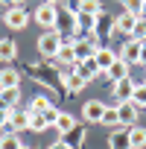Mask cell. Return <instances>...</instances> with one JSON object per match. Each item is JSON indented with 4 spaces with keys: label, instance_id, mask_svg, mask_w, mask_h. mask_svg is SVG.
Listing matches in <instances>:
<instances>
[{
    "label": "cell",
    "instance_id": "cell-28",
    "mask_svg": "<svg viewBox=\"0 0 146 149\" xmlns=\"http://www.w3.org/2000/svg\"><path fill=\"white\" fill-rule=\"evenodd\" d=\"M131 102H134L137 108H146V88H143V85H137V88H134V97H131Z\"/></svg>",
    "mask_w": 146,
    "mask_h": 149
},
{
    "label": "cell",
    "instance_id": "cell-12",
    "mask_svg": "<svg viewBox=\"0 0 146 149\" xmlns=\"http://www.w3.org/2000/svg\"><path fill=\"white\" fill-rule=\"evenodd\" d=\"M73 70H76V73H79V76L85 79V82H91V79H97V76H99V73H102V70L97 67V58H85V61H79L76 67H73Z\"/></svg>",
    "mask_w": 146,
    "mask_h": 149
},
{
    "label": "cell",
    "instance_id": "cell-16",
    "mask_svg": "<svg viewBox=\"0 0 146 149\" xmlns=\"http://www.w3.org/2000/svg\"><path fill=\"white\" fill-rule=\"evenodd\" d=\"M53 126H56V132H58V134H70L73 129H76V117H73V114H67V111H58Z\"/></svg>",
    "mask_w": 146,
    "mask_h": 149
},
{
    "label": "cell",
    "instance_id": "cell-33",
    "mask_svg": "<svg viewBox=\"0 0 146 149\" xmlns=\"http://www.w3.org/2000/svg\"><path fill=\"white\" fill-rule=\"evenodd\" d=\"M6 123H9V111H0V129H3Z\"/></svg>",
    "mask_w": 146,
    "mask_h": 149
},
{
    "label": "cell",
    "instance_id": "cell-18",
    "mask_svg": "<svg viewBox=\"0 0 146 149\" xmlns=\"http://www.w3.org/2000/svg\"><path fill=\"white\" fill-rule=\"evenodd\" d=\"M129 146L131 149H146V129L143 126H129Z\"/></svg>",
    "mask_w": 146,
    "mask_h": 149
},
{
    "label": "cell",
    "instance_id": "cell-6",
    "mask_svg": "<svg viewBox=\"0 0 146 149\" xmlns=\"http://www.w3.org/2000/svg\"><path fill=\"white\" fill-rule=\"evenodd\" d=\"M134 26H137V18H131V15L123 12V15L114 18V35H111V38H120V35H129V38H131V35H134Z\"/></svg>",
    "mask_w": 146,
    "mask_h": 149
},
{
    "label": "cell",
    "instance_id": "cell-11",
    "mask_svg": "<svg viewBox=\"0 0 146 149\" xmlns=\"http://www.w3.org/2000/svg\"><path fill=\"white\" fill-rule=\"evenodd\" d=\"M12 88H21V73L15 67H3L0 70V91H12Z\"/></svg>",
    "mask_w": 146,
    "mask_h": 149
},
{
    "label": "cell",
    "instance_id": "cell-9",
    "mask_svg": "<svg viewBox=\"0 0 146 149\" xmlns=\"http://www.w3.org/2000/svg\"><path fill=\"white\" fill-rule=\"evenodd\" d=\"M9 126H12L15 134L26 132V129H29V111H26V108H24V111H21V108H12V111H9Z\"/></svg>",
    "mask_w": 146,
    "mask_h": 149
},
{
    "label": "cell",
    "instance_id": "cell-26",
    "mask_svg": "<svg viewBox=\"0 0 146 149\" xmlns=\"http://www.w3.org/2000/svg\"><path fill=\"white\" fill-rule=\"evenodd\" d=\"M29 129L32 132H44V129H50V123H47L44 114H29Z\"/></svg>",
    "mask_w": 146,
    "mask_h": 149
},
{
    "label": "cell",
    "instance_id": "cell-13",
    "mask_svg": "<svg viewBox=\"0 0 146 149\" xmlns=\"http://www.w3.org/2000/svg\"><path fill=\"white\" fill-rule=\"evenodd\" d=\"M94 35H97L99 41H102V38H111V35H114V18H108V15L102 12V15L97 18V26H94Z\"/></svg>",
    "mask_w": 146,
    "mask_h": 149
},
{
    "label": "cell",
    "instance_id": "cell-29",
    "mask_svg": "<svg viewBox=\"0 0 146 149\" xmlns=\"http://www.w3.org/2000/svg\"><path fill=\"white\" fill-rule=\"evenodd\" d=\"M131 38L146 41V18H137V26H134V35H131Z\"/></svg>",
    "mask_w": 146,
    "mask_h": 149
},
{
    "label": "cell",
    "instance_id": "cell-20",
    "mask_svg": "<svg viewBox=\"0 0 146 149\" xmlns=\"http://www.w3.org/2000/svg\"><path fill=\"white\" fill-rule=\"evenodd\" d=\"M50 108H53V102H50L44 94L32 97V100H29V105H26V111H29V114H44V111H50Z\"/></svg>",
    "mask_w": 146,
    "mask_h": 149
},
{
    "label": "cell",
    "instance_id": "cell-7",
    "mask_svg": "<svg viewBox=\"0 0 146 149\" xmlns=\"http://www.w3.org/2000/svg\"><path fill=\"white\" fill-rule=\"evenodd\" d=\"M58 79H61V85H64V88H67L70 94H79V91H82V88L88 85V82H85V79L79 76L76 70H58Z\"/></svg>",
    "mask_w": 146,
    "mask_h": 149
},
{
    "label": "cell",
    "instance_id": "cell-25",
    "mask_svg": "<svg viewBox=\"0 0 146 149\" xmlns=\"http://www.w3.org/2000/svg\"><path fill=\"white\" fill-rule=\"evenodd\" d=\"M0 100H3L9 108H18V102H21V88H12V91H0Z\"/></svg>",
    "mask_w": 146,
    "mask_h": 149
},
{
    "label": "cell",
    "instance_id": "cell-27",
    "mask_svg": "<svg viewBox=\"0 0 146 149\" xmlns=\"http://www.w3.org/2000/svg\"><path fill=\"white\" fill-rule=\"evenodd\" d=\"M21 137L18 134H6V137H0V149H21Z\"/></svg>",
    "mask_w": 146,
    "mask_h": 149
},
{
    "label": "cell",
    "instance_id": "cell-17",
    "mask_svg": "<svg viewBox=\"0 0 146 149\" xmlns=\"http://www.w3.org/2000/svg\"><path fill=\"white\" fill-rule=\"evenodd\" d=\"M108 149H131L129 146V129L123 126V129H114L111 134H108Z\"/></svg>",
    "mask_w": 146,
    "mask_h": 149
},
{
    "label": "cell",
    "instance_id": "cell-5",
    "mask_svg": "<svg viewBox=\"0 0 146 149\" xmlns=\"http://www.w3.org/2000/svg\"><path fill=\"white\" fill-rule=\"evenodd\" d=\"M53 61H58V70H73V67L79 64V58H76V50H73V44H70V41H64V47L58 50V56H56Z\"/></svg>",
    "mask_w": 146,
    "mask_h": 149
},
{
    "label": "cell",
    "instance_id": "cell-19",
    "mask_svg": "<svg viewBox=\"0 0 146 149\" xmlns=\"http://www.w3.org/2000/svg\"><path fill=\"white\" fill-rule=\"evenodd\" d=\"M105 76H108L111 82H123V79H129V64H126L123 58H117V61L105 70Z\"/></svg>",
    "mask_w": 146,
    "mask_h": 149
},
{
    "label": "cell",
    "instance_id": "cell-23",
    "mask_svg": "<svg viewBox=\"0 0 146 149\" xmlns=\"http://www.w3.org/2000/svg\"><path fill=\"white\" fill-rule=\"evenodd\" d=\"M123 3V12L131 15V18H140L143 15V0H120Z\"/></svg>",
    "mask_w": 146,
    "mask_h": 149
},
{
    "label": "cell",
    "instance_id": "cell-22",
    "mask_svg": "<svg viewBox=\"0 0 146 149\" xmlns=\"http://www.w3.org/2000/svg\"><path fill=\"white\" fill-rule=\"evenodd\" d=\"M102 126H111V129H120L123 123H120V111H117V105H108L105 108V114H102Z\"/></svg>",
    "mask_w": 146,
    "mask_h": 149
},
{
    "label": "cell",
    "instance_id": "cell-24",
    "mask_svg": "<svg viewBox=\"0 0 146 149\" xmlns=\"http://www.w3.org/2000/svg\"><path fill=\"white\" fill-rule=\"evenodd\" d=\"M82 15H91V18H99L102 15V3L99 0H82V9H79Z\"/></svg>",
    "mask_w": 146,
    "mask_h": 149
},
{
    "label": "cell",
    "instance_id": "cell-36",
    "mask_svg": "<svg viewBox=\"0 0 146 149\" xmlns=\"http://www.w3.org/2000/svg\"><path fill=\"white\" fill-rule=\"evenodd\" d=\"M12 3H15V6H21V3H24V0H12Z\"/></svg>",
    "mask_w": 146,
    "mask_h": 149
},
{
    "label": "cell",
    "instance_id": "cell-39",
    "mask_svg": "<svg viewBox=\"0 0 146 149\" xmlns=\"http://www.w3.org/2000/svg\"><path fill=\"white\" fill-rule=\"evenodd\" d=\"M143 88H146V82H143Z\"/></svg>",
    "mask_w": 146,
    "mask_h": 149
},
{
    "label": "cell",
    "instance_id": "cell-14",
    "mask_svg": "<svg viewBox=\"0 0 146 149\" xmlns=\"http://www.w3.org/2000/svg\"><path fill=\"white\" fill-rule=\"evenodd\" d=\"M94 58H97V67H99V70L105 73V70H108V67H111V64H114V61L120 58V53H114L111 47H99Z\"/></svg>",
    "mask_w": 146,
    "mask_h": 149
},
{
    "label": "cell",
    "instance_id": "cell-21",
    "mask_svg": "<svg viewBox=\"0 0 146 149\" xmlns=\"http://www.w3.org/2000/svg\"><path fill=\"white\" fill-rule=\"evenodd\" d=\"M18 56V44L12 38H0V61H12Z\"/></svg>",
    "mask_w": 146,
    "mask_h": 149
},
{
    "label": "cell",
    "instance_id": "cell-30",
    "mask_svg": "<svg viewBox=\"0 0 146 149\" xmlns=\"http://www.w3.org/2000/svg\"><path fill=\"white\" fill-rule=\"evenodd\" d=\"M64 6H67V15L76 18V15H79V9H82V0H64Z\"/></svg>",
    "mask_w": 146,
    "mask_h": 149
},
{
    "label": "cell",
    "instance_id": "cell-8",
    "mask_svg": "<svg viewBox=\"0 0 146 149\" xmlns=\"http://www.w3.org/2000/svg\"><path fill=\"white\" fill-rule=\"evenodd\" d=\"M105 102H99V100H88L85 105H82V117L88 120V123H102V114H105Z\"/></svg>",
    "mask_w": 146,
    "mask_h": 149
},
{
    "label": "cell",
    "instance_id": "cell-38",
    "mask_svg": "<svg viewBox=\"0 0 146 149\" xmlns=\"http://www.w3.org/2000/svg\"><path fill=\"white\" fill-rule=\"evenodd\" d=\"M21 149H29V146H21Z\"/></svg>",
    "mask_w": 146,
    "mask_h": 149
},
{
    "label": "cell",
    "instance_id": "cell-4",
    "mask_svg": "<svg viewBox=\"0 0 146 149\" xmlns=\"http://www.w3.org/2000/svg\"><path fill=\"white\" fill-rule=\"evenodd\" d=\"M140 50H143V41L129 38V41L123 44V50H120V58H123L129 67H137V64H140Z\"/></svg>",
    "mask_w": 146,
    "mask_h": 149
},
{
    "label": "cell",
    "instance_id": "cell-2",
    "mask_svg": "<svg viewBox=\"0 0 146 149\" xmlns=\"http://www.w3.org/2000/svg\"><path fill=\"white\" fill-rule=\"evenodd\" d=\"M35 24H41L44 26V32H50V29H56L58 26V9L53 6V3H41L38 9H35Z\"/></svg>",
    "mask_w": 146,
    "mask_h": 149
},
{
    "label": "cell",
    "instance_id": "cell-37",
    "mask_svg": "<svg viewBox=\"0 0 146 149\" xmlns=\"http://www.w3.org/2000/svg\"><path fill=\"white\" fill-rule=\"evenodd\" d=\"M0 3H12V0H0Z\"/></svg>",
    "mask_w": 146,
    "mask_h": 149
},
{
    "label": "cell",
    "instance_id": "cell-35",
    "mask_svg": "<svg viewBox=\"0 0 146 149\" xmlns=\"http://www.w3.org/2000/svg\"><path fill=\"white\" fill-rule=\"evenodd\" d=\"M44 3H53V6H56V3H58V0H44Z\"/></svg>",
    "mask_w": 146,
    "mask_h": 149
},
{
    "label": "cell",
    "instance_id": "cell-10",
    "mask_svg": "<svg viewBox=\"0 0 146 149\" xmlns=\"http://www.w3.org/2000/svg\"><path fill=\"white\" fill-rule=\"evenodd\" d=\"M134 88H137V82L129 76V79H123V82H114V97H117V102H129L131 97H134Z\"/></svg>",
    "mask_w": 146,
    "mask_h": 149
},
{
    "label": "cell",
    "instance_id": "cell-3",
    "mask_svg": "<svg viewBox=\"0 0 146 149\" xmlns=\"http://www.w3.org/2000/svg\"><path fill=\"white\" fill-rule=\"evenodd\" d=\"M3 24H6L9 29H24V26L29 24V12H26L24 6H12V9L3 12Z\"/></svg>",
    "mask_w": 146,
    "mask_h": 149
},
{
    "label": "cell",
    "instance_id": "cell-1",
    "mask_svg": "<svg viewBox=\"0 0 146 149\" xmlns=\"http://www.w3.org/2000/svg\"><path fill=\"white\" fill-rule=\"evenodd\" d=\"M61 47H64V38H61L58 29H50V32H44V35L38 38V53H41L44 58H50V61L58 56Z\"/></svg>",
    "mask_w": 146,
    "mask_h": 149
},
{
    "label": "cell",
    "instance_id": "cell-31",
    "mask_svg": "<svg viewBox=\"0 0 146 149\" xmlns=\"http://www.w3.org/2000/svg\"><path fill=\"white\" fill-rule=\"evenodd\" d=\"M47 149H73V143H70V140H53Z\"/></svg>",
    "mask_w": 146,
    "mask_h": 149
},
{
    "label": "cell",
    "instance_id": "cell-32",
    "mask_svg": "<svg viewBox=\"0 0 146 149\" xmlns=\"http://www.w3.org/2000/svg\"><path fill=\"white\" fill-rule=\"evenodd\" d=\"M137 67H146V41H143V50H140V64Z\"/></svg>",
    "mask_w": 146,
    "mask_h": 149
},
{
    "label": "cell",
    "instance_id": "cell-15",
    "mask_svg": "<svg viewBox=\"0 0 146 149\" xmlns=\"http://www.w3.org/2000/svg\"><path fill=\"white\" fill-rule=\"evenodd\" d=\"M117 111H120V123L129 129V126H134V120H137V105L129 100V102H117Z\"/></svg>",
    "mask_w": 146,
    "mask_h": 149
},
{
    "label": "cell",
    "instance_id": "cell-34",
    "mask_svg": "<svg viewBox=\"0 0 146 149\" xmlns=\"http://www.w3.org/2000/svg\"><path fill=\"white\" fill-rule=\"evenodd\" d=\"M140 18H146V0H143V15H140Z\"/></svg>",
    "mask_w": 146,
    "mask_h": 149
}]
</instances>
